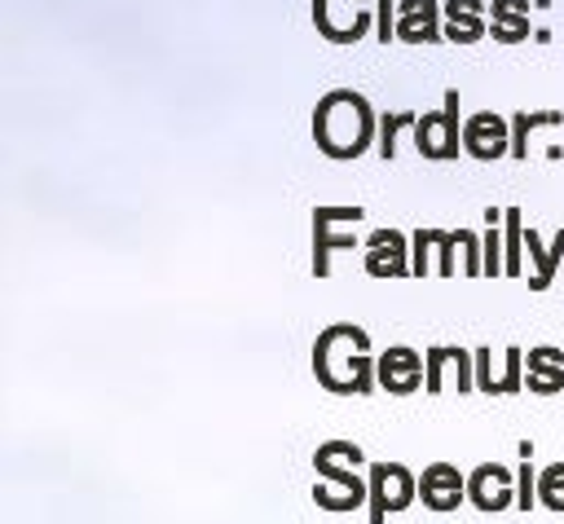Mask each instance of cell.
<instances>
[{
	"instance_id": "obj_25",
	"label": "cell",
	"mask_w": 564,
	"mask_h": 524,
	"mask_svg": "<svg viewBox=\"0 0 564 524\" xmlns=\"http://www.w3.org/2000/svg\"><path fill=\"white\" fill-rule=\"evenodd\" d=\"M480 251H485V277H502V238H498V225H485L480 233Z\"/></svg>"
},
{
	"instance_id": "obj_1",
	"label": "cell",
	"mask_w": 564,
	"mask_h": 524,
	"mask_svg": "<svg viewBox=\"0 0 564 524\" xmlns=\"http://www.w3.org/2000/svg\"><path fill=\"white\" fill-rule=\"evenodd\" d=\"M313 145L335 159L352 163L370 145H379V114L357 88H330L313 106Z\"/></svg>"
},
{
	"instance_id": "obj_28",
	"label": "cell",
	"mask_w": 564,
	"mask_h": 524,
	"mask_svg": "<svg viewBox=\"0 0 564 524\" xmlns=\"http://www.w3.org/2000/svg\"><path fill=\"white\" fill-rule=\"evenodd\" d=\"M546 365H564V352L555 343H538L524 352V370H546Z\"/></svg>"
},
{
	"instance_id": "obj_13",
	"label": "cell",
	"mask_w": 564,
	"mask_h": 524,
	"mask_svg": "<svg viewBox=\"0 0 564 524\" xmlns=\"http://www.w3.org/2000/svg\"><path fill=\"white\" fill-rule=\"evenodd\" d=\"M564 114L560 110H516L511 114V159H524L529 154V137L538 128H560Z\"/></svg>"
},
{
	"instance_id": "obj_11",
	"label": "cell",
	"mask_w": 564,
	"mask_h": 524,
	"mask_svg": "<svg viewBox=\"0 0 564 524\" xmlns=\"http://www.w3.org/2000/svg\"><path fill=\"white\" fill-rule=\"evenodd\" d=\"M467 502L485 515H498L507 506H516V480L502 462H480L467 471Z\"/></svg>"
},
{
	"instance_id": "obj_21",
	"label": "cell",
	"mask_w": 564,
	"mask_h": 524,
	"mask_svg": "<svg viewBox=\"0 0 564 524\" xmlns=\"http://www.w3.org/2000/svg\"><path fill=\"white\" fill-rule=\"evenodd\" d=\"M520 357H524V348H502V374H498V383H494V396H511V392H520L524 387V374H520Z\"/></svg>"
},
{
	"instance_id": "obj_29",
	"label": "cell",
	"mask_w": 564,
	"mask_h": 524,
	"mask_svg": "<svg viewBox=\"0 0 564 524\" xmlns=\"http://www.w3.org/2000/svg\"><path fill=\"white\" fill-rule=\"evenodd\" d=\"M489 18L494 22H520V18H529V0H489Z\"/></svg>"
},
{
	"instance_id": "obj_9",
	"label": "cell",
	"mask_w": 564,
	"mask_h": 524,
	"mask_svg": "<svg viewBox=\"0 0 564 524\" xmlns=\"http://www.w3.org/2000/svg\"><path fill=\"white\" fill-rule=\"evenodd\" d=\"M313 502L322 511H357L361 502H370V480H361L357 467H317Z\"/></svg>"
},
{
	"instance_id": "obj_5",
	"label": "cell",
	"mask_w": 564,
	"mask_h": 524,
	"mask_svg": "<svg viewBox=\"0 0 564 524\" xmlns=\"http://www.w3.org/2000/svg\"><path fill=\"white\" fill-rule=\"evenodd\" d=\"M366 480H370V524H383L388 515H397V511H405L414 498H419V476L405 467V462H370V471H366Z\"/></svg>"
},
{
	"instance_id": "obj_8",
	"label": "cell",
	"mask_w": 564,
	"mask_h": 524,
	"mask_svg": "<svg viewBox=\"0 0 564 524\" xmlns=\"http://www.w3.org/2000/svg\"><path fill=\"white\" fill-rule=\"evenodd\" d=\"M419 502H423L427 511H436V515L458 511V506L467 502V476H463L454 462H445V458L427 462V467L419 471Z\"/></svg>"
},
{
	"instance_id": "obj_30",
	"label": "cell",
	"mask_w": 564,
	"mask_h": 524,
	"mask_svg": "<svg viewBox=\"0 0 564 524\" xmlns=\"http://www.w3.org/2000/svg\"><path fill=\"white\" fill-rule=\"evenodd\" d=\"M441 9H445V18H467V13L485 18V0H445Z\"/></svg>"
},
{
	"instance_id": "obj_27",
	"label": "cell",
	"mask_w": 564,
	"mask_h": 524,
	"mask_svg": "<svg viewBox=\"0 0 564 524\" xmlns=\"http://www.w3.org/2000/svg\"><path fill=\"white\" fill-rule=\"evenodd\" d=\"M489 35H494L498 44H524L533 31H529V18H520V22H494V18H489Z\"/></svg>"
},
{
	"instance_id": "obj_12",
	"label": "cell",
	"mask_w": 564,
	"mask_h": 524,
	"mask_svg": "<svg viewBox=\"0 0 564 524\" xmlns=\"http://www.w3.org/2000/svg\"><path fill=\"white\" fill-rule=\"evenodd\" d=\"M361 251H366V273L370 277H414L410 273V233L375 229Z\"/></svg>"
},
{
	"instance_id": "obj_31",
	"label": "cell",
	"mask_w": 564,
	"mask_h": 524,
	"mask_svg": "<svg viewBox=\"0 0 564 524\" xmlns=\"http://www.w3.org/2000/svg\"><path fill=\"white\" fill-rule=\"evenodd\" d=\"M546 247H551V255H555V260H564V229H560V233H555Z\"/></svg>"
},
{
	"instance_id": "obj_23",
	"label": "cell",
	"mask_w": 564,
	"mask_h": 524,
	"mask_svg": "<svg viewBox=\"0 0 564 524\" xmlns=\"http://www.w3.org/2000/svg\"><path fill=\"white\" fill-rule=\"evenodd\" d=\"M441 31H445V40H449V44H476L480 35H489L485 18H471V13H467V18H445V26H441Z\"/></svg>"
},
{
	"instance_id": "obj_26",
	"label": "cell",
	"mask_w": 564,
	"mask_h": 524,
	"mask_svg": "<svg viewBox=\"0 0 564 524\" xmlns=\"http://www.w3.org/2000/svg\"><path fill=\"white\" fill-rule=\"evenodd\" d=\"M375 40L379 44L397 40V0H375Z\"/></svg>"
},
{
	"instance_id": "obj_22",
	"label": "cell",
	"mask_w": 564,
	"mask_h": 524,
	"mask_svg": "<svg viewBox=\"0 0 564 524\" xmlns=\"http://www.w3.org/2000/svg\"><path fill=\"white\" fill-rule=\"evenodd\" d=\"M432 233H436V229H414V233H410V273H414V277H427V273H432V251H436Z\"/></svg>"
},
{
	"instance_id": "obj_18",
	"label": "cell",
	"mask_w": 564,
	"mask_h": 524,
	"mask_svg": "<svg viewBox=\"0 0 564 524\" xmlns=\"http://www.w3.org/2000/svg\"><path fill=\"white\" fill-rule=\"evenodd\" d=\"M516 506L520 511H533L538 506V467L529 458V440L520 445V471H516Z\"/></svg>"
},
{
	"instance_id": "obj_14",
	"label": "cell",
	"mask_w": 564,
	"mask_h": 524,
	"mask_svg": "<svg viewBox=\"0 0 564 524\" xmlns=\"http://www.w3.org/2000/svg\"><path fill=\"white\" fill-rule=\"evenodd\" d=\"M502 277H520L524 273V220L520 207H502Z\"/></svg>"
},
{
	"instance_id": "obj_16",
	"label": "cell",
	"mask_w": 564,
	"mask_h": 524,
	"mask_svg": "<svg viewBox=\"0 0 564 524\" xmlns=\"http://www.w3.org/2000/svg\"><path fill=\"white\" fill-rule=\"evenodd\" d=\"M361 462H366V454L352 440H322L313 449V471L317 467H361Z\"/></svg>"
},
{
	"instance_id": "obj_10",
	"label": "cell",
	"mask_w": 564,
	"mask_h": 524,
	"mask_svg": "<svg viewBox=\"0 0 564 524\" xmlns=\"http://www.w3.org/2000/svg\"><path fill=\"white\" fill-rule=\"evenodd\" d=\"M436 242V273L441 277H454V264L467 273V277H485V251H480V233L471 229H436L432 233Z\"/></svg>"
},
{
	"instance_id": "obj_2",
	"label": "cell",
	"mask_w": 564,
	"mask_h": 524,
	"mask_svg": "<svg viewBox=\"0 0 564 524\" xmlns=\"http://www.w3.org/2000/svg\"><path fill=\"white\" fill-rule=\"evenodd\" d=\"M379 357H370V335L352 321H335L313 339V379L335 396H370Z\"/></svg>"
},
{
	"instance_id": "obj_6",
	"label": "cell",
	"mask_w": 564,
	"mask_h": 524,
	"mask_svg": "<svg viewBox=\"0 0 564 524\" xmlns=\"http://www.w3.org/2000/svg\"><path fill=\"white\" fill-rule=\"evenodd\" d=\"M463 154L494 163L502 154H511V119H502L498 110H476L463 119Z\"/></svg>"
},
{
	"instance_id": "obj_24",
	"label": "cell",
	"mask_w": 564,
	"mask_h": 524,
	"mask_svg": "<svg viewBox=\"0 0 564 524\" xmlns=\"http://www.w3.org/2000/svg\"><path fill=\"white\" fill-rule=\"evenodd\" d=\"M524 387L533 396H555L564 392V365H546V370H524Z\"/></svg>"
},
{
	"instance_id": "obj_15",
	"label": "cell",
	"mask_w": 564,
	"mask_h": 524,
	"mask_svg": "<svg viewBox=\"0 0 564 524\" xmlns=\"http://www.w3.org/2000/svg\"><path fill=\"white\" fill-rule=\"evenodd\" d=\"M414 123H419V110H383L379 114V154H383V163L388 159H397V137L401 132H414Z\"/></svg>"
},
{
	"instance_id": "obj_3",
	"label": "cell",
	"mask_w": 564,
	"mask_h": 524,
	"mask_svg": "<svg viewBox=\"0 0 564 524\" xmlns=\"http://www.w3.org/2000/svg\"><path fill=\"white\" fill-rule=\"evenodd\" d=\"M463 97L458 88H445L441 110H423L414 123V150L432 163H449L463 154Z\"/></svg>"
},
{
	"instance_id": "obj_7",
	"label": "cell",
	"mask_w": 564,
	"mask_h": 524,
	"mask_svg": "<svg viewBox=\"0 0 564 524\" xmlns=\"http://www.w3.org/2000/svg\"><path fill=\"white\" fill-rule=\"evenodd\" d=\"M375 379L383 392L392 396H410L419 387H427V365H423V352H414L410 343H392L379 352V365H375Z\"/></svg>"
},
{
	"instance_id": "obj_20",
	"label": "cell",
	"mask_w": 564,
	"mask_h": 524,
	"mask_svg": "<svg viewBox=\"0 0 564 524\" xmlns=\"http://www.w3.org/2000/svg\"><path fill=\"white\" fill-rule=\"evenodd\" d=\"M397 40H405V44H436V40H445V31H441L436 18H397Z\"/></svg>"
},
{
	"instance_id": "obj_17",
	"label": "cell",
	"mask_w": 564,
	"mask_h": 524,
	"mask_svg": "<svg viewBox=\"0 0 564 524\" xmlns=\"http://www.w3.org/2000/svg\"><path fill=\"white\" fill-rule=\"evenodd\" d=\"M454 357H458V348L454 343H432L427 352H423V365H427V396H436V392H445V370L454 365Z\"/></svg>"
},
{
	"instance_id": "obj_19",
	"label": "cell",
	"mask_w": 564,
	"mask_h": 524,
	"mask_svg": "<svg viewBox=\"0 0 564 524\" xmlns=\"http://www.w3.org/2000/svg\"><path fill=\"white\" fill-rule=\"evenodd\" d=\"M538 506L564 511V462H551L538 471Z\"/></svg>"
},
{
	"instance_id": "obj_4",
	"label": "cell",
	"mask_w": 564,
	"mask_h": 524,
	"mask_svg": "<svg viewBox=\"0 0 564 524\" xmlns=\"http://www.w3.org/2000/svg\"><path fill=\"white\" fill-rule=\"evenodd\" d=\"M366 220V207H313V277H330V255L357 242L352 225Z\"/></svg>"
}]
</instances>
